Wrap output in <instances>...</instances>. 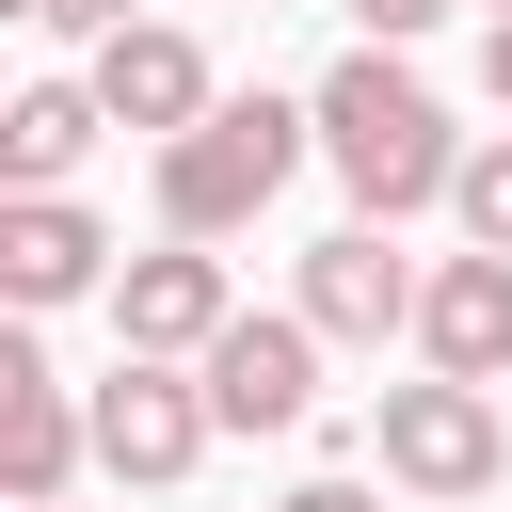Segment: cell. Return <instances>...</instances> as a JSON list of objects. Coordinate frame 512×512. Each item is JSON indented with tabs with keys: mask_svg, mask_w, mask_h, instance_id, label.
Here are the masks:
<instances>
[{
	"mask_svg": "<svg viewBox=\"0 0 512 512\" xmlns=\"http://www.w3.org/2000/svg\"><path fill=\"white\" fill-rule=\"evenodd\" d=\"M304 128H320V160H336L352 224H416V208H448V176H464V128H448V96H432L400 48H352V64H320Z\"/></svg>",
	"mask_w": 512,
	"mask_h": 512,
	"instance_id": "cell-1",
	"label": "cell"
},
{
	"mask_svg": "<svg viewBox=\"0 0 512 512\" xmlns=\"http://www.w3.org/2000/svg\"><path fill=\"white\" fill-rule=\"evenodd\" d=\"M304 160H320L304 96H208L176 144H144V176H160V240H240Z\"/></svg>",
	"mask_w": 512,
	"mask_h": 512,
	"instance_id": "cell-2",
	"label": "cell"
},
{
	"mask_svg": "<svg viewBox=\"0 0 512 512\" xmlns=\"http://www.w3.org/2000/svg\"><path fill=\"white\" fill-rule=\"evenodd\" d=\"M368 448H384V496H416V512H480V496L512 480V416H496V384H448V368L384 384Z\"/></svg>",
	"mask_w": 512,
	"mask_h": 512,
	"instance_id": "cell-3",
	"label": "cell"
},
{
	"mask_svg": "<svg viewBox=\"0 0 512 512\" xmlns=\"http://www.w3.org/2000/svg\"><path fill=\"white\" fill-rule=\"evenodd\" d=\"M208 448H224V432H208V384H192L176 352H112V384H80V464H96V480L176 496Z\"/></svg>",
	"mask_w": 512,
	"mask_h": 512,
	"instance_id": "cell-4",
	"label": "cell"
},
{
	"mask_svg": "<svg viewBox=\"0 0 512 512\" xmlns=\"http://www.w3.org/2000/svg\"><path fill=\"white\" fill-rule=\"evenodd\" d=\"M288 320H304L320 352H384V336H416V256H400V224H336V240H304Z\"/></svg>",
	"mask_w": 512,
	"mask_h": 512,
	"instance_id": "cell-5",
	"label": "cell"
},
{
	"mask_svg": "<svg viewBox=\"0 0 512 512\" xmlns=\"http://www.w3.org/2000/svg\"><path fill=\"white\" fill-rule=\"evenodd\" d=\"M192 384H208V432H304V416H320V336H304L288 304H272V320L224 304V336L192 352Z\"/></svg>",
	"mask_w": 512,
	"mask_h": 512,
	"instance_id": "cell-6",
	"label": "cell"
},
{
	"mask_svg": "<svg viewBox=\"0 0 512 512\" xmlns=\"http://www.w3.org/2000/svg\"><path fill=\"white\" fill-rule=\"evenodd\" d=\"M80 80H96V112H112V128H144V144H176V128L224 96V80H208V48H192L176 16H128V32H96V64H80Z\"/></svg>",
	"mask_w": 512,
	"mask_h": 512,
	"instance_id": "cell-7",
	"label": "cell"
},
{
	"mask_svg": "<svg viewBox=\"0 0 512 512\" xmlns=\"http://www.w3.org/2000/svg\"><path fill=\"white\" fill-rule=\"evenodd\" d=\"M80 288H112V224H96L80 192H0V304L48 320V304H80Z\"/></svg>",
	"mask_w": 512,
	"mask_h": 512,
	"instance_id": "cell-8",
	"label": "cell"
},
{
	"mask_svg": "<svg viewBox=\"0 0 512 512\" xmlns=\"http://www.w3.org/2000/svg\"><path fill=\"white\" fill-rule=\"evenodd\" d=\"M416 368H448V384H512V256H432L416 272Z\"/></svg>",
	"mask_w": 512,
	"mask_h": 512,
	"instance_id": "cell-9",
	"label": "cell"
},
{
	"mask_svg": "<svg viewBox=\"0 0 512 512\" xmlns=\"http://www.w3.org/2000/svg\"><path fill=\"white\" fill-rule=\"evenodd\" d=\"M224 304H240V288H224V256H208V240L112 256V336H128V352H176V368H192V352L224 336Z\"/></svg>",
	"mask_w": 512,
	"mask_h": 512,
	"instance_id": "cell-10",
	"label": "cell"
},
{
	"mask_svg": "<svg viewBox=\"0 0 512 512\" xmlns=\"http://www.w3.org/2000/svg\"><path fill=\"white\" fill-rule=\"evenodd\" d=\"M96 128H112L96 80H16V96H0V192H64V176L96 160Z\"/></svg>",
	"mask_w": 512,
	"mask_h": 512,
	"instance_id": "cell-11",
	"label": "cell"
},
{
	"mask_svg": "<svg viewBox=\"0 0 512 512\" xmlns=\"http://www.w3.org/2000/svg\"><path fill=\"white\" fill-rule=\"evenodd\" d=\"M448 208H464V240H480V256H512V128H496V144H464Z\"/></svg>",
	"mask_w": 512,
	"mask_h": 512,
	"instance_id": "cell-12",
	"label": "cell"
},
{
	"mask_svg": "<svg viewBox=\"0 0 512 512\" xmlns=\"http://www.w3.org/2000/svg\"><path fill=\"white\" fill-rule=\"evenodd\" d=\"M432 16H464V0H352V32H368V48H416Z\"/></svg>",
	"mask_w": 512,
	"mask_h": 512,
	"instance_id": "cell-13",
	"label": "cell"
},
{
	"mask_svg": "<svg viewBox=\"0 0 512 512\" xmlns=\"http://www.w3.org/2000/svg\"><path fill=\"white\" fill-rule=\"evenodd\" d=\"M128 16H160V0H48V32H80V48H96V32H128Z\"/></svg>",
	"mask_w": 512,
	"mask_h": 512,
	"instance_id": "cell-14",
	"label": "cell"
},
{
	"mask_svg": "<svg viewBox=\"0 0 512 512\" xmlns=\"http://www.w3.org/2000/svg\"><path fill=\"white\" fill-rule=\"evenodd\" d=\"M272 512H384V480H304V496H272Z\"/></svg>",
	"mask_w": 512,
	"mask_h": 512,
	"instance_id": "cell-15",
	"label": "cell"
},
{
	"mask_svg": "<svg viewBox=\"0 0 512 512\" xmlns=\"http://www.w3.org/2000/svg\"><path fill=\"white\" fill-rule=\"evenodd\" d=\"M480 96L512 112V16H480Z\"/></svg>",
	"mask_w": 512,
	"mask_h": 512,
	"instance_id": "cell-16",
	"label": "cell"
},
{
	"mask_svg": "<svg viewBox=\"0 0 512 512\" xmlns=\"http://www.w3.org/2000/svg\"><path fill=\"white\" fill-rule=\"evenodd\" d=\"M0 16H48V0H0Z\"/></svg>",
	"mask_w": 512,
	"mask_h": 512,
	"instance_id": "cell-17",
	"label": "cell"
},
{
	"mask_svg": "<svg viewBox=\"0 0 512 512\" xmlns=\"http://www.w3.org/2000/svg\"><path fill=\"white\" fill-rule=\"evenodd\" d=\"M480 16H512V0H480Z\"/></svg>",
	"mask_w": 512,
	"mask_h": 512,
	"instance_id": "cell-18",
	"label": "cell"
},
{
	"mask_svg": "<svg viewBox=\"0 0 512 512\" xmlns=\"http://www.w3.org/2000/svg\"><path fill=\"white\" fill-rule=\"evenodd\" d=\"M32 512H64V496H32Z\"/></svg>",
	"mask_w": 512,
	"mask_h": 512,
	"instance_id": "cell-19",
	"label": "cell"
}]
</instances>
